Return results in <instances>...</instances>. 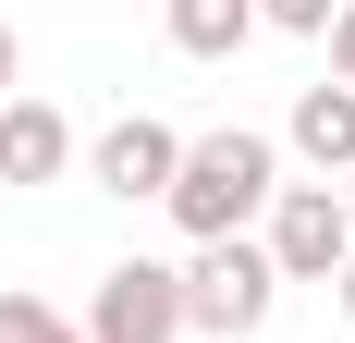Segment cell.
Listing matches in <instances>:
<instances>
[{
  "instance_id": "cell-3",
  "label": "cell",
  "mask_w": 355,
  "mask_h": 343,
  "mask_svg": "<svg viewBox=\"0 0 355 343\" xmlns=\"http://www.w3.org/2000/svg\"><path fill=\"white\" fill-rule=\"evenodd\" d=\"M257 245H270V270H282V282H343V258H355L343 184H282L270 221H257Z\"/></svg>"
},
{
  "instance_id": "cell-11",
  "label": "cell",
  "mask_w": 355,
  "mask_h": 343,
  "mask_svg": "<svg viewBox=\"0 0 355 343\" xmlns=\"http://www.w3.org/2000/svg\"><path fill=\"white\" fill-rule=\"evenodd\" d=\"M0 99H25V49H12V25H0Z\"/></svg>"
},
{
  "instance_id": "cell-1",
  "label": "cell",
  "mask_w": 355,
  "mask_h": 343,
  "mask_svg": "<svg viewBox=\"0 0 355 343\" xmlns=\"http://www.w3.org/2000/svg\"><path fill=\"white\" fill-rule=\"evenodd\" d=\"M282 196V135H257V123H209V135H184V172H172V233L184 245H233L270 221Z\"/></svg>"
},
{
  "instance_id": "cell-12",
  "label": "cell",
  "mask_w": 355,
  "mask_h": 343,
  "mask_svg": "<svg viewBox=\"0 0 355 343\" xmlns=\"http://www.w3.org/2000/svg\"><path fill=\"white\" fill-rule=\"evenodd\" d=\"M331 307H343V319H355V258H343V282H331Z\"/></svg>"
},
{
  "instance_id": "cell-2",
  "label": "cell",
  "mask_w": 355,
  "mask_h": 343,
  "mask_svg": "<svg viewBox=\"0 0 355 343\" xmlns=\"http://www.w3.org/2000/svg\"><path fill=\"white\" fill-rule=\"evenodd\" d=\"M270 307H282V270H270V245H257V233L196 245V258H184V331L257 343V331H270Z\"/></svg>"
},
{
  "instance_id": "cell-10",
  "label": "cell",
  "mask_w": 355,
  "mask_h": 343,
  "mask_svg": "<svg viewBox=\"0 0 355 343\" xmlns=\"http://www.w3.org/2000/svg\"><path fill=\"white\" fill-rule=\"evenodd\" d=\"M319 49H331V86H355V0L331 12V37H319Z\"/></svg>"
},
{
  "instance_id": "cell-5",
  "label": "cell",
  "mask_w": 355,
  "mask_h": 343,
  "mask_svg": "<svg viewBox=\"0 0 355 343\" xmlns=\"http://www.w3.org/2000/svg\"><path fill=\"white\" fill-rule=\"evenodd\" d=\"M172 172H184V135H172V123H147V110H123V123L86 135V184L123 196V208H159V196H172Z\"/></svg>"
},
{
  "instance_id": "cell-6",
  "label": "cell",
  "mask_w": 355,
  "mask_h": 343,
  "mask_svg": "<svg viewBox=\"0 0 355 343\" xmlns=\"http://www.w3.org/2000/svg\"><path fill=\"white\" fill-rule=\"evenodd\" d=\"M62 172H86V135H73L62 99H0V184H62Z\"/></svg>"
},
{
  "instance_id": "cell-8",
  "label": "cell",
  "mask_w": 355,
  "mask_h": 343,
  "mask_svg": "<svg viewBox=\"0 0 355 343\" xmlns=\"http://www.w3.org/2000/svg\"><path fill=\"white\" fill-rule=\"evenodd\" d=\"M159 37H172L184 62H233L257 37V0H159Z\"/></svg>"
},
{
  "instance_id": "cell-7",
  "label": "cell",
  "mask_w": 355,
  "mask_h": 343,
  "mask_svg": "<svg viewBox=\"0 0 355 343\" xmlns=\"http://www.w3.org/2000/svg\"><path fill=\"white\" fill-rule=\"evenodd\" d=\"M282 160H306L319 184H343L355 172V86H294V110H282Z\"/></svg>"
},
{
  "instance_id": "cell-4",
  "label": "cell",
  "mask_w": 355,
  "mask_h": 343,
  "mask_svg": "<svg viewBox=\"0 0 355 343\" xmlns=\"http://www.w3.org/2000/svg\"><path fill=\"white\" fill-rule=\"evenodd\" d=\"M86 343H184V270L172 258H110L86 294Z\"/></svg>"
},
{
  "instance_id": "cell-13",
  "label": "cell",
  "mask_w": 355,
  "mask_h": 343,
  "mask_svg": "<svg viewBox=\"0 0 355 343\" xmlns=\"http://www.w3.org/2000/svg\"><path fill=\"white\" fill-rule=\"evenodd\" d=\"M343 221H355V172H343Z\"/></svg>"
},
{
  "instance_id": "cell-9",
  "label": "cell",
  "mask_w": 355,
  "mask_h": 343,
  "mask_svg": "<svg viewBox=\"0 0 355 343\" xmlns=\"http://www.w3.org/2000/svg\"><path fill=\"white\" fill-rule=\"evenodd\" d=\"M343 0H257V37H331Z\"/></svg>"
}]
</instances>
